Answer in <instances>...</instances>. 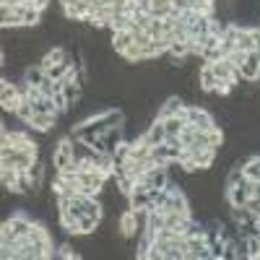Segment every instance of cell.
Returning <instances> with one entry per match:
<instances>
[{"mask_svg": "<svg viewBox=\"0 0 260 260\" xmlns=\"http://www.w3.org/2000/svg\"><path fill=\"white\" fill-rule=\"evenodd\" d=\"M0 104H3V110L6 112H13L18 110V104H21V94H18V86L8 78L0 81Z\"/></svg>", "mask_w": 260, "mask_h": 260, "instance_id": "1", "label": "cell"}, {"mask_svg": "<svg viewBox=\"0 0 260 260\" xmlns=\"http://www.w3.org/2000/svg\"><path fill=\"white\" fill-rule=\"evenodd\" d=\"M240 78H245V81H250V83L260 78V52H257V50L247 52V60L240 65Z\"/></svg>", "mask_w": 260, "mask_h": 260, "instance_id": "2", "label": "cell"}, {"mask_svg": "<svg viewBox=\"0 0 260 260\" xmlns=\"http://www.w3.org/2000/svg\"><path fill=\"white\" fill-rule=\"evenodd\" d=\"M141 182H146L148 187H167V182H169V172L164 169V167H151V169H146L143 175L138 177Z\"/></svg>", "mask_w": 260, "mask_h": 260, "instance_id": "3", "label": "cell"}, {"mask_svg": "<svg viewBox=\"0 0 260 260\" xmlns=\"http://www.w3.org/2000/svg\"><path fill=\"white\" fill-rule=\"evenodd\" d=\"M185 107H187V104H185V99H182L180 94H172V96H167V102L159 107L156 117H159V120H167V117H172V115H180Z\"/></svg>", "mask_w": 260, "mask_h": 260, "instance_id": "4", "label": "cell"}, {"mask_svg": "<svg viewBox=\"0 0 260 260\" xmlns=\"http://www.w3.org/2000/svg\"><path fill=\"white\" fill-rule=\"evenodd\" d=\"M141 141H146L148 146H159V143H164V138H167V127H164V122L156 117L154 122L148 125V133L146 136H138Z\"/></svg>", "mask_w": 260, "mask_h": 260, "instance_id": "5", "label": "cell"}, {"mask_svg": "<svg viewBox=\"0 0 260 260\" xmlns=\"http://www.w3.org/2000/svg\"><path fill=\"white\" fill-rule=\"evenodd\" d=\"M138 219L141 216L130 208V211H125L122 216H120V221H117V229L122 232V237H133L136 232H138Z\"/></svg>", "mask_w": 260, "mask_h": 260, "instance_id": "6", "label": "cell"}, {"mask_svg": "<svg viewBox=\"0 0 260 260\" xmlns=\"http://www.w3.org/2000/svg\"><path fill=\"white\" fill-rule=\"evenodd\" d=\"M29 125L34 127V130H55V125H57V115H47V112H34V117L29 120Z\"/></svg>", "mask_w": 260, "mask_h": 260, "instance_id": "7", "label": "cell"}, {"mask_svg": "<svg viewBox=\"0 0 260 260\" xmlns=\"http://www.w3.org/2000/svg\"><path fill=\"white\" fill-rule=\"evenodd\" d=\"M250 198V192H247V185L240 182V185H229V192H226V201L229 206H245Z\"/></svg>", "mask_w": 260, "mask_h": 260, "instance_id": "8", "label": "cell"}, {"mask_svg": "<svg viewBox=\"0 0 260 260\" xmlns=\"http://www.w3.org/2000/svg\"><path fill=\"white\" fill-rule=\"evenodd\" d=\"M133 42H136L133 31H112V50L117 55H122L130 45H133Z\"/></svg>", "mask_w": 260, "mask_h": 260, "instance_id": "9", "label": "cell"}, {"mask_svg": "<svg viewBox=\"0 0 260 260\" xmlns=\"http://www.w3.org/2000/svg\"><path fill=\"white\" fill-rule=\"evenodd\" d=\"M130 208L133 211H148L151 208V198H148V190H133L127 195Z\"/></svg>", "mask_w": 260, "mask_h": 260, "instance_id": "10", "label": "cell"}, {"mask_svg": "<svg viewBox=\"0 0 260 260\" xmlns=\"http://www.w3.org/2000/svg\"><path fill=\"white\" fill-rule=\"evenodd\" d=\"M198 83H201V89H203V91H213V86L219 83V78H216V76H213V71L208 68V62L203 65L201 73H198Z\"/></svg>", "mask_w": 260, "mask_h": 260, "instance_id": "11", "label": "cell"}, {"mask_svg": "<svg viewBox=\"0 0 260 260\" xmlns=\"http://www.w3.org/2000/svg\"><path fill=\"white\" fill-rule=\"evenodd\" d=\"M34 104V112H47V115H60V110H57V104H55V99L52 96H39L37 102H31Z\"/></svg>", "mask_w": 260, "mask_h": 260, "instance_id": "12", "label": "cell"}, {"mask_svg": "<svg viewBox=\"0 0 260 260\" xmlns=\"http://www.w3.org/2000/svg\"><path fill=\"white\" fill-rule=\"evenodd\" d=\"M102 219H94V216H89V213H83L81 219H78V229H81V234H91V232H96V224H99Z\"/></svg>", "mask_w": 260, "mask_h": 260, "instance_id": "13", "label": "cell"}, {"mask_svg": "<svg viewBox=\"0 0 260 260\" xmlns=\"http://www.w3.org/2000/svg\"><path fill=\"white\" fill-rule=\"evenodd\" d=\"M29 177H31V182H34V190L42 185V177H45V164H42L39 159L29 167Z\"/></svg>", "mask_w": 260, "mask_h": 260, "instance_id": "14", "label": "cell"}, {"mask_svg": "<svg viewBox=\"0 0 260 260\" xmlns=\"http://www.w3.org/2000/svg\"><path fill=\"white\" fill-rule=\"evenodd\" d=\"M167 52L172 57H185V55H190V47H187V42H172Z\"/></svg>", "mask_w": 260, "mask_h": 260, "instance_id": "15", "label": "cell"}, {"mask_svg": "<svg viewBox=\"0 0 260 260\" xmlns=\"http://www.w3.org/2000/svg\"><path fill=\"white\" fill-rule=\"evenodd\" d=\"M226 60H229V62L234 65V68H240V65H242V62L247 60V52H245V50H240V47H234V50H232V52L226 55Z\"/></svg>", "mask_w": 260, "mask_h": 260, "instance_id": "16", "label": "cell"}, {"mask_svg": "<svg viewBox=\"0 0 260 260\" xmlns=\"http://www.w3.org/2000/svg\"><path fill=\"white\" fill-rule=\"evenodd\" d=\"M180 138H182V146L187 148V146H192V141H195V127L187 122L185 127H182V133H180Z\"/></svg>", "mask_w": 260, "mask_h": 260, "instance_id": "17", "label": "cell"}, {"mask_svg": "<svg viewBox=\"0 0 260 260\" xmlns=\"http://www.w3.org/2000/svg\"><path fill=\"white\" fill-rule=\"evenodd\" d=\"M57 250H60V252H57L60 257H81V255H78V252H76V250H73L71 245H60Z\"/></svg>", "mask_w": 260, "mask_h": 260, "instance_id": "18", "label": "cell"}, {"mask_svg": "<svg viewBox=\"0 0 260 260\" xmlns=\"http://www.w3.org/2000/svg\"><path fill=\"white\" fill-rule=\"evenodd\" d=\"M255 216H260V198H255V195H250V198H247V203H245Z\"/></svg>", "mask_w": 260, "mask_h": 260, "instance_id": "19", "label": "cell"}, {"mask_svg": "<svg viewBox=\"0 0 260 260\" xmlns=\"http://www.w3.org/2000/svg\"><path fill=\"white\" fill-rule=\"evenodd\" d=\"M164 143H167V146H175V148H185L180 136H167V138H164Z\"/></svg>", "mask_w": 260, "mask_h": 260, "instance_id": "20", "label": "cell"}, {"mask_svg": "<svg viewBox=\"0 0 260 260\" xmlns=\"http://www.w3.org/2000/svg\"><path fill=\"white\" fill-rule=\"evenodd\" d=\"M136 3H138L143 11H151V0H136Z\"/></svg>", "mask_w": 260, "mask_h": 260, "instance_id": "21", "label": "cell"}]
</instances>
